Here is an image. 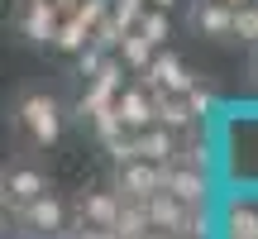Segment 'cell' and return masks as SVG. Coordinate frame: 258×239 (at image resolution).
I'll return each mask as SVG.
<instances>
[{"mask_svg":"<svg viewBox=\"0 0 258 239\" xmlns=\"http://www.w3.org/2000/svg\"><path fill=\"white\" fill-rule=\"evenodd\" d=\"M144 239H172V234H167V230H148Z\"/></svg>","mask_w":258,"mask_h":239,"instance_id":"obj_23","label":"cell"},{"mask_svg":"<svg viewBox=\"0 0 258 239\" xmlns=\"http://www.w3.org/2000/svg\"><path fill=\"white\" fill-rule=\"evenodd\" d=\"M220 215H225L220 239H258V206H249V201H230Z\"/></svg>","mask_w":258,"mask_h":239,"instance_id":"obj_15","label":"cell"},{"mask_svg":"<svg viewBox=\"0 0 258 239\" xmlns=\"http://www.w3.org/2000/svg\"><path fill=\"white\" fill-rule=\"evenodd\" d=\"M115 53H120V57H124V67L139 77V72H148V63L158 57V43H148V38L139 34V29H129V34H124V43L115 48Z\"/></svg>","mask_w":258,"mask_h":239,"instance_id":"obj_16","label":"cell"},{"mask_svg":"<svg viewBox=\"0 0 258 239\" xmlns=\"http://www.w3.org/2000/svg\"><path fill=\"white\" fill-rule=\"evenodd\" d=\"M186 101H191V110L201 119H211L215 110H220V86H215L211 77H196V86L186 91Z\"/></svg>","mask_w":258,"mask_h":239,"instance_id":"obj_19","label":"cell"},{"mask_svg":"<svg viewBox=\"0 0 258 239\" xmlns=\"http://www.w3.org/2000/svg\"><path fill=\"white\" fill-rule=\"evenodd\" d=\"M230 5H249V0H230Z\"/></svg>","mask_w":258,"mask_h":239,"instance_id":"obj_26","label":"cell"},{"mask_svg":"<svg viewBox=\"0 0 258 239\" xmlns=\"http://www.w3.org/2000/svg\"><path fill=\"white\" fill-rule=\"evenodd\" d=\"M91 38H96V34H91V24H82L77 15H62V24H57V38H53V48H57V53H67V57H77L86 43H91Z\"/></svg>","mask_w":258,"mask_h":239,"instance_id":"obj_17","label":"cell"},{"mask_svg":"<svg viewBox=\"0 0 258 239\" xmlns=\"http://www.w3.org/2000/svg\"><path fill=\"white\" fill-rule=\"evenodd\" d=\"M139 34H144L148 43H158V48H163L167 38H172V19H167V10H163V5H148V15L139 19Z\"/></svg>","mask_w":258,"mask_h":239,"instance_id":"obj_20","label":"cell"},{"mask_svg":"<svg viewBox=\"0 0 258 239\" xmlns=\"http://www.w3.org/2000/svg\"><path fill=\"white\" fill-rule=\"evenodd\" d=\"M253 86H258V53H253Z\"/></svg>","mask_w":258,"mask_h":239,"instance_id":"obj_25","label":"cell"},{"mask_svg":"<svg viewBox=\"0 0 258 239\" xmlns=\"http://www.w3.org/2000/svg\"><path fill=\"white\" fill-rule=\"evenodd\" d=\"M139 77H144V86H153V91H177V96H186L196 86V72L177 53H167V48H158V57L148 63V72H139Z\"/></svg>","mask_w":258,"mask_h":239,"instance_id":"obj_7","label":"cell"},{"mask_svg":"<svg viewBox=\"0 0 258 239\" xmlns=\"http://www.w3.org/2000/svg\"><path fill=\"white\" fill-rule=\"evenodd\" d=\"M124 57L120 53H110L105 57V67L96 77H86V91H82V101L72 105V119H82V125H91V115L96 110H105V105H115L120 101V91H124Z\"/></svg>","mask_w":258,"mask_h":239,"instance_id":"obj_2","label":"cell"},{"mask_svg":"<svg viewBox=\"0 0 258 239\" xmlns=\"http://www.w3.org/2000/svg\"><path fill=\"white\" fill-rule=\"evenodd\" d=\"M115 192L124 201H148L153 192H163V163H148V158H129L115 167Z\"/></svg>","mask_w":258,"mask_h":239,"instance_id":"obj_4","label":"cell"},{"mask_svg":"<svg viewBox=\"0 0 258 239\" xmlns=\"http://www.w3.org/2000/svg\"><path fill=\"white\" fill-rule=\"evenodd\" d=\"M57 10H62V15H72V10H77V0H57Z\"/></svg>","mask_w":258,"mask_h":239,"instance_id":"obj_22","label":"cell"},{"mask_svg":"<svg viewBox=\"0 0 258 239\" xmlns=\"http://www.w3.org/2000/svg\"><path fill=\"white\" fill-rule=\"evenodd\" d=\"M19 5H34V0H19Z\"/></svg>","mask_w":258,"mask_h":239,"instance_id":"obj_27","label":"cell"},{"mask_svg":"<svg viewBox=\"0 0 258 239\" xmlns=\"http://www.w3.org/2000/svg\"><path fill=\"white\" fill-rule=\"evenodd\" d=\"M10 215H15L19 230L34 234V239H53V234H62V225H67V206L57 201L53 192L34 196L29 206H19V211H10Z\"/></svg>","mask_w":258,"mask_h":239,"instance_id":"obj_3","label":"cell"},{"mask_svg":"<svg viewBox=\"0 0 258 239\" xmlns=\"http://www.w3.org/2000/svg\"><path fill=\"white\" fill-rule=\"evenodd\" d=\"M148 5H163V10H172V5H177V0H148Z\"/></svg>","mask_w":258,"mask_h":239,"instance_id":"obj_24","label":"cell"},{"mask_svg":"<svg viewBox=\"0 0 258 239\" xmlns=\"http://www.w3.org/2000/svg\"><path fill=\"white\" fill-rule=\"evenodd\" d=\"M115 110H120V119H124V129L129 134H139V129H148L153 125V86H124L120 91V101H115Z\"/></svg>","mask_w":258,"mask_h":239,"instance_id":"obj_10","label":"cell"},{"mask_svg":"<svg viewBox=\"0 0 258 239\" xmlns=\"http://www.w3.org/2000/svg\"><path fill=\"white\" fill-rule=\"evenodd\" d=\"M62 105L53 101L48 91H24L15 101V125L29 134V144H38V148H53L57 139H62Z\"/></svg>","mask_w":258,"mask_h":239,"instance_id":"obj_1","label":"cell"},{"mask_svg":"<svg viewBox=\"0 0 258 239\" xmlns=\"http://www.w3.org/2000/svg\"><path fill=\"white\" fill-rule=\"evenodd\" d=\"M191 29L201 38L230 43V38H234V5H230V0H196V5H191Z\"/></svg>","mask_w":258,"mask_h":239,"instance_id":"obj_9","label":"cell"},{"mask_svg":"<svg viewBox=\"0 0 258 239\" xmlns=\"http://www.w3.org/2000/svg\"><path fill=\"white\" fill-rule=\"evenodd\" d=\"M120 211H124V196L115 192V187H105V192H86L82 201H77V215H82L86 225H110V230H115Z\"/></svg>","mask_w":258,"mask_h":239,"instance_id":"obj_12","label":"cell"},{"mask_svg":"<svg viewBox=\"0 0 258 239\" xmlns=\"http://www.w3.org/2000/svg\"><path fill=\"white\" fill-rule=\"evenodd\" d=\"M57 24H62L57 0H34V5H19V34H24L34 48H53Z\"/></svg>","mask_w":258,"mask_h":239,"instance_id":"obj_8","label":"cell"},{"mask_svg":"<svg viewBox=\"0 0 258 239\" xmlns=\"http://www.w3.org/2000/svg\"><path fill=\"white\" fill-rule=\"evenodd\" d=\"M163 187L172 196H182L186 206L215 201V172H201V167H186V163H163Z\"/></svg>","mask_w":258,"mask_h":239,"instance_id":"obj_5","label":"cell"},{"mask_svg":"<svg viewBox=\"0 0 258 239\" xmlns=\"http://www.w3.org/2000/svg\"><path fill=\"white\" fill-rule=\"evenodd\" d=\"M86 129H91V134H96V144H101V148L129 134V129H124V119H120V110H115V105H105V110H96V115H91V125H86Z\"/></svg>","mask_w":258,"mask_h":239,"instance_id":"obj_18","label":"cell"},{"mask_svg":"<svg viewBox=\"0 0 258 239\" xmlns=\"http://www.w3.org/2000/svg\"><path fill=\"white\" fill-rule=\"evenodd\" d=\"M177 163L201 167V172H215V163H220V139H215V125H211V119H196L191 129H182Z\"/></svg>","mask_w":258,"mask_h":239,"instance_id":"obj_6","label":"cell"},{"mask_svg":"<svg viewBox=\"0 0 258 239\" xmlns=\"http://www.w3.org/2000/svg\"><path fill=\"white\" fill-rule=\"evenodd\" d=\"M43 192H48V177L38 167H10L5 172V211H19V206H29Z\"/></svg>","mask_w":258,"mask_h":239,"instance_id":"obj_11","label":"cell"},{"mask_svg":"<svg viewBox=\"0 0 258 239\" xmlns=\"http://www.w3.org/2000/svg\"><path fill=\"white\" fill-rule=\"evenodd\" d=\"M105 57H110V48H101V43L91 38V43L77 53V77H96V72L105 67Z\"/></svg>","mask_w":258,"mask_h":239,"instance_id":"obj_21","label":"cell"},{"mask_svg":"<svg viewBox=\"0 0 258 239\" xmlns=\"http://www.w3.org/2000/svg\"><path fill=\"white\" fill-rule=\"evenodd\" d=\"M186 211H191V206H186L182 196H172L167 187L148 196V215H153V225H158V230H167V234H182L186 230Z\"/></svg>","mask_w":258,"mask_h":239,"instance_id":"obj_14","label":"cell"},{"mask_svg":"<svg viewBox=\"0 0 258 239\" xmlns=\"http://www.w3.org/2000/svg\"><path fill=\"white\" fill-rule=\"evenodd\" d=\"M196 119H201V115L191 110L186 96H177V91H153V125H167V129L182 134V129H191Z\"/></svg>","mask_w":258,"mask_h":239,"instance_id":"obj_13","label":"cell"}]
</instances>
